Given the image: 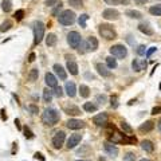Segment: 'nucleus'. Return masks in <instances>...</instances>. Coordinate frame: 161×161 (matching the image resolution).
Returning <instances> with one entry per match:
<instances>
[{
    "mask_svg": "<svg viewBox=\"0 0 161 161\" xmlns=\"http://www.w3.org/2000/svg\"><path fill=\"white\" fill-rule=\"evenodd\" d=\"M107 141L113 142V144H128V145H132V144L137 142V138L134 137V136H129V134L122 133V132L117 130L113 126V132L109 134Z\"/></svg>",
    "mask_w": 161,
    "mask_h": 161,
    "instance_id": "f257e3e1",
    "label": "nucleus"
},
{
    "mask_svg": "<svg viewBox=\"0 0 161 161\" xmlns=\"http://www.w3.org/2000/svg\"><path fill=\"white\" fill-rule=\"evenodd\" d=\"M59 120H60V115H59V111L56 109H46L44 113L42 114V121H43L44 125L47 126L56 125Z\"/></svg>",
    "mask_w": 161,
    "mask_h": 161,
    "instance_id": "f03ea898",
    "label": "nucleus"
},
{
    "mask_svg": "<svg viewBox=\"0 0 161 161\" xmlns=\"http://www.w3.org/2000/svg\"><path fill=\"white\" fill-rule=\"evenodd\" d=\"M98 32H99V35L106 40H113L117 38V31H115L114 27L110 26V24H99Z\"/></svg>",
    "mask_w": 161,
    "mask_h": 161,
    "instance_id": "7ed1b4c3",
    "label": "nucleus"
},
{
    "mask_svg": "<svg viewBox=\"0 0 161 161\" xmlns=\"http://www.w3.org/2000/svg\"><path fill=\"white\" fill-rule=\"evenodd\" d=\"M75 19H77V15L74 14V11H70V10H65L58 15V22L63 26H71V24L75 23Z\"/></svg>",
    "mask_w": 161,
    "mask_h": 161,
    "instance_id": "20e7f679",
    "label": "nucleus"
},
{
    "mask_svg": "<svg viewBox=\"0 0 161 161\" xmlns=\"http://www.w3.org/2000/svg\"><path fill=\"white\" fill-rule=\"evenodd\" d=\"M44 24L42 22H35L34 23V44H39L44 38Z\"/></svg>",
    "mask_w": 161,
    "mask_h": 161,
    "instance_id": "39448f33",
    "label": "nucleus"
},
{
    "mask_svg": "<svg viewBox=\"0 0 161 161\" xmlns=\"http://www.w3.org/2000/svg\"><path fill=\"white\" fill-rule=\"evenodd\" d=\"M110 54L113 55L114 58L124 59L128 55V50H126V47L124 44H114V46L110 47Z\"/></svg>",
    "mask_w": 161,
    "mask_h": 161,
    "instance_id": "423d86ee",
    "label": "nucleus"
},
{
    "mask_svg": "<svg viewBox=\"0 0 161 161\" xmlns=\"http://www.w3.org/2000/svg\"><path fill=\"white\" fill-rule=\"evenodd\" d=\"M67 43L70 44L71 48H78L79 44L82 43V36H81V34L77 31H71L67 35Z\"/></svg>",
    "mask_w": 161,
    "mask_h": 161,
    "instance_id": "0eeeda50",
    "label": "nucleus"
},
{
    "mask_svg": "<svg viewBox=\"0 0 161 161\" xmlns=\"http://www.w3.org/2000/svg\"><path fill=\"white\" fill-rule=\"evenodd\" d=\"M65 140H66V134H65V132H56L55 133V136L52 137V146H54L55 149H60L63 145V142H65Z\"/></svg>",
    "mask_w": 161,
    "mask_h": 161,
    "instance_id": "6e6552de",
    "label": "nucleus"
},
{
    "mask_svg": "<svg viewBox=\"0 0 161 161\" xmlns=\"http://www.w3.org/2000/svg\"><path fill=\"white\" fill-rule=\"evenodd\" d=\"M146 67H148V62H146L145 59H133V62H132V69L136 73L146 70Z\"/></svg>",
    "mask_w": 161,
    "mask_h": 161,
    "instance_id": "1a4fd4ad",
    "label": "nucleus"
},
{
    "mask_svg": "<svg viewBox=\"0 0 161 161\" xmlns=\"http://www.w3.org/2000/svg\"><path fill=\"white\" fill-rule=\"evenodd\" d=\"M103 149H105V152L109 154L110 157H117L118 152H120L117 146L114 145L113 142H110V141H106L105 144H103Z\"/></svg>",
    "mask_w": 161,
    "mask_h": 161,
    "instance_id": "9d476101",
    "label": "nucleus"
},
{
    "mask_svg": "<svg viewBox=\"0 0 161 161\" xmlns=\"http://www.w3.org/2000/svg\"><path fill=\"white\" fill-rule=\"evenodd\" d=\"M81 140H82V134H79V133H74V134H71L70 138L67 140V149H74L75 146L78 145L79 142H81Z\"/></svg>",
    "mask_w": 161,
    "mask_h": 161,
    "instance_id": "9b49d317",
    "label": "nucleus"
},
{
    "mask_svg": "<svg viewBox=\"0 0 161 161\" xmlns=\"http://www.w3.org/2000/svg\"><path fill=\"white\" fill-rule=\"evenodd\" d=\"M102 18L106 20H117L120 18V12L117 10H114V8H106L102 12Z\"/></svg>",
    "mask_w": 161,
    "mask_h": 161,
    "instance_id": "f8f14e48",
    "label": "nucleus"
},
{
    "mask_svg": "<svg viewBox=\"0 0 161 161\" xmlns=\"http://www.w3.org/2000/svg\"><path fill=\"white\" fill-rule=\"evenodd\" d=\"M66 125L69 129H73V130H78V129H83L85 126H86V124L83 121H81V120H75V118H73V120H69V121L66 122Z\"/></svg>",
    "mask_w": 161,
    "mask_h": 161,
    "instance_id": "ddd939ff",
    "label": "nucleus"
},
{
    "mask_svg": "<svg viewBox=\"0 0 161 161\" xmlns=\"http://www.w3.org/2000/svg\"><path fill=\"white\" fill-rule=\"evenodd\" d=\"M95 69H97V71H98V74L101 75V77H103V78H109V77H111V71L109 70V67L105 66V65H102V63H97V65H95Z\"/></svg>",
    "mask_w": 161,
    "mask_h": 161,
    "instance_id": "4468645a",
    "label": "nucleus"
},
{
    "mask_svg": "<svg viewBox=\"0 0 161 161\" xmlns=\"http://www.w3.org/2000/svg\"><path fill=\"white\" fill-rule=\"evenodd\" d=\"M93 122H94L97 126H103L107 124V114L106 113H99L97 115L93 117Z\"/></svg>",
    "mask_w": 161,
    "mask_h": 161,
    "instance_id": "2eb2a0df",
    "label": "nucleus"
},
{
    "mask_svg": "<svg viewBox=\"0 0 161 161\" xmlns=\"http://www.w3.org/2000/svg\"><path fill=\"white\" fill-rule=\"evenodd\" d=\"M44 81H46V85H47L48 87H56L58 86V79H56V77H55L54 74H51V73H46V75H44Z\"/></svg>",
    "mask_w": 161,
    "mask_h": 161,
    "instance_id": "dca6fc26",
    "label": "nucleus"
},
{
    "mask_svg": "<svg viewBox=\"0 0 161 161\" xmlns=\"http://www.w3.org/2000/svg\"><path fill=\"white\" fill-rule=\"evenodd\" d=\"M63 110H65V113L69 114V115H79V114H81V109H79L78 106L73 105V103L66 105V106L63 107Z\"/></svg>",
    "mask_w": 161,
    "mask_h": 161,
    "instance_id": "f3484780",
    "label": "nucleus"
},
{
    "mask_svg": "<svg viewBox=\"0 0 161 161\" xmlns=\"http://www.w3.org/2000/svg\"><path fill=\"white\" fill-rule=\"evenodd\" d=\"M65 90H66V94L73 98L77 95V87H75V83L74 82H66V86H65Z\"/></svg>",
    "mask_w": 161,
    "mask_h": 161,
    "instance_id": "a211bd4d",
    "label": "nucleus"
},
{
    "mask_svg": "<svg viewBox=\"0 0 161 161\" xmlns=\"http://www.w3.org/2000/svg\"><path fill=\"white\" fill-rule=\"evenodd\" d=\"M86 43H87L89 51H95V50L98 48V39H97L95 36H89L86 40Z\"/></svg>",
    "mask_w": 161,
    "mask_h": 161,
    "instance_id": "6ab92c4d",
    "label": "nucleus"
},
{
    "mask_svg": "<svg viewBox=\"0 0 161 161\" xmlns=\"http://www.w3.org/2000/svg\"><path fill=\"white\" fill-rule=\"evenodd\" d=\"M54 70H55V73H56V75L59 77V79H62V81H66L67 73H66V70H65V69L60 66V65L55 63V65H54Z\"/></svg>",
    "mask_w": 161,
    "mask_h": 161,
    "instance_id": "aec40b11",
    "label": "nucleus"
},
{
    "mask_svg": "<svg viewBox=\"0 0 161 161\" xmlns=\"http://www.w3.org/2000/svg\"><path fill=\"white\" fill-rule=\"evenodd\" d=\"M153 128H154V122L153 121H146V122H144L140 128H138V130H140L141 133H149L150 130H153Z\"/></svg>",
    "mask_w": 161,
    "mask_h": 161,
    "instance_id": "412c9836",
    "label": "nucleus"
},
{
    "mask_svg": "<svg viewBox=\"0 0 161 161\" xmlns=\"http://www.w3.org/2000/svg\"><path fill=\"white\" fill-rule=\"evenodd\" d=\"M138 30L142 32V34H145V35H153V28L150 27L148 23H141L140 26H138Z\"/></svg>",
    "mask_w": 161,
    "mask_h": 161,
    "instance_id": "4be33fe9",
    "label": "nucleus"
},
{
    "mask_svg": "<svg viewBox=\"0 0 161 161\" xmlns=\"http://www.w3.org/2000/svg\"><path fill=\"white\" fill-rule=\"evenodd\" d=\"M67 70L71 75H77L78 74V65L75 60H67Z\"/></svg>",
    "mask_w": 161,
    "mask_h": 161,
    "instance_id": "5701e85b",
    "label": "nucleus"
},
{
    "mask_svg": "<svg viewBox=\"0 0 161 161\" xmlns=\"http://www.w3.org/2000/svg\"><path fill=\"white\" fill-rule=\"evenodd\" d=\"M141 148L145 152H148V153H152L154 150V145H153V142L149 141V140H145V141H142L141 142Z\"/></svg>",
    "mask_w": 161,
    "mask_h": 161,
    "instance_id": "b1692460",
    "label": "nucleus"
},
{
    "mask_svg": "<svg viewBox=\"0 0 161 161\" xmlns=\"http://www.w3.org/2000/svg\"><path fill=\"white\" fill-rule=\"evenodd\" d=\"M58 42V38L55 34H48L47 38H46V44H47L48 47H54L55 44Z\"/></svg>",
    "mask_w": 161,
    "mask_h": 161,
    "instance_id": "393cba45",
    "label": "nucleus"
},
{
    "mask_svg": "<svg viewBox=\"0 0 161 161\" xmlns=\"http://www.w3.org/2000/svg\"><path fill=\"white\" fill-rule=\"evenodd\" d=\"M126 16H129L130 19H141L142 18V14L140 11H136V10H128L125 12Z\"/></svg>",
    "mask_w": 161,
    "mask_h": 161,
    "instance_id": "a878e982",
    "label": "nucleus"
},
{
    "mask_svg": "<svg viewBox=\"0 0 161 161\" xmlns=\"http://www.w3.org/2000/svg\"><path fill=\"white\" fill-rule=\"evenodd\" d=\"M97 105H94V103L91 102H85L83 103V110L85 111H87V113H94V111H97Z\"/></svg>",
    "mask_w": 161,
    "mask_h": 161,
    "instance_id": "bb28decb",
    "label": "nucleus"
},
{
    "mask_svg": "<svg viewBox=\"0 0 161 161\" xmlns=\"http://www.w3.org/2000/svg\"><path fill=\"white\" fill-rule=\"evenodd\" d=\"M79 94H81L82 98H87V97L90 95V89H89V86L81 85V86H79Z\"/></svg>",
    "mask_w": 161,
    "mask_h": 161,
    "instance_id": "cd10ccee",
    "label": "nucleus"
},
{
    "mask_svg": "<svg viewBox=\"0 0 161 161\" xmlns=\"http://www.w3.org/2000/svg\"><path fill=\"white\" fill-rule=\"evenodd\" d=\"M52 91L48 89V87H46L43 90V99H44V102H51L52 101Z\"/></svg>",
    "mask_w": 161,
    "mask_h": 161,
    "instance_id": "c85d7f7f",
    "label": "nucleus"
},
{
    "mask_svg": "<svg viewBox=\"0 0 161 161\" xmlns=\"http://www.w3.org/2000/svg\"><path fill=\"white\" fill-rule=\"evenodd\" d=\"M106 66L109 67V69H115V67L118 66L117 59H114L113 55H111V56H107V58H106Z\"/></svg>",
    "mask_w": 161,
    "mask_h": 161,
    "instance_id": "c756f323",
    "label": "nucleus"
},
{
    "mask_svg": "<svg viewBox=\"0 0 161 161\" xmlns=\"http://www.w3.org/2000/svg\"><path fill=\"white\" fill-rule=\"evenodd\" d=\"M89 20V15L87 14H82V15L78 18V24H79V27H82V28H86V22Z\"/></svg>",
    "mask_w": 161,
    "mask_h": 161,
    "instance_id": "7c9ffc66",
    "label": "nucleus"
},
{
    "mask_svg": "<svg viewBox=\"0 0 161 161\" xmlns=\"http://www.w3.org/2000/svg\"><path fill=\"white\" fill-rule=\"evenodd\" d=\"M106 4H109V5H118V4H129L130 0H103Z\"/></svg>",
    "mask_w": 161,
    "mask_h": 161,
    "instance_id": "2f4dec72",
    "label": "nucleus"
},
{
    "mask_svg": "<svg viewBox=\"0 0 161 161\" xmlns=\"http://www.w3.org/2000/svg\"><path fill=\"white\" fill-rule=\"evenodd\" d=\"M1 10L4 12H10L12 10V1L11 0H3L1 1Z\"/></svg>",
    "mask_w": 161,
    "mask_h": 161,
    "instance_id": "473e14b6",
    "label": "nucleus"
},
{
    "mask_svg": "<svg viewBox=\"0 0 161 161\" xmlns=\"http://www.w3.org/2000/svg\"><path fill=\"white\" fill-rule=\"evenodd\" d=\"M149 12L152 15L156 16H161V4H156V5H152L149 8Z\"/></svg>",
    "mask_w": 161,
    "mask_h": 161,
    "instance_id": "72a5a7b5",
    "label": "nucleus"
},
{
    "mask_svg": "<svg viewBox=\"0 0 161 161\" xmlns=\"http://www.w3.org/2000/svg\"><path fill=\"white\" fill-rule=\"evenodd\" d=\"M38 77H39V70H38V69H31L30 74H28V79H30L31 82H35L36 79H38Z\"/></svg>",
    "mask_w": 161,
    "mask_h": 161,
    "instance_id": "f704fd0d",
    "label": "nucleus"
},
{
    "mask_svg": "<svg viewBox=\"0 0 161 161\" xmlns=\"http://www.w3.org/2000/svg\"><path fill=\"white\" fill-rule=\"evenodd\" d=\"M11 27H12V22L11 20H5V22H3L1 26H0V32L8 31V30H11Z\"/></svg>",
    "mask_w": 161,
    "mask_h": 161,
    "instance_id": "c9c22d12",
    "label": "nucleus"
},
{
    "mask_svg": "<svg viewBox=\"0 0 161 161\" xmlns=\"http://www.w3.org/2000/svg\"><path fill=\"white\" fill-rule=\"evenodd\" d=\"M67 1H69V4H70L71 7H74V8L83 7V0H67Z\"/></svg>",
    "mask_w": 161,
    "mask_h": 161,
    "instance_id": "e433bc0d",
    "label": "nucleus"
},
{
    "mask_svg": "<svg viewBox=\"0 0 161 161\" xmlns=\"http://www.w3.org/2000/svg\"><path fill=\"white\" fill-rule=\"evenodd\" d=\"M77 50H78L79 54H85V52H89V48H87V43L82 40V43L79 44V47L77 48Z\"/></svg>",
    "mask_w": 161,
    "mask_h": 161,
    "instance_id": "4c0bfd02",
    "label": "nucleus"
},
{
    "mask_svg": "<svg viewBox=\"0 0 161 161\" xmlns=\"http://www.w3.org/2000/svg\"><path fill=\"white\" fill-rule=\"evenodd\" d=\"M23 132H24V137H26V138H28V140H32V138H34V133H32L31 130H30V128L24 126V128H23Z\"/></svg>",
    "mask_w": 161,
    "mask_h": 161,
    "instance_id": "58836bf2",
    "label": "nucleus"
},
{
    "mask_svg": "<svg viewBox=\"0 0 161 161\" xmlns=\"http://www.w3.org/2000/svg\"><path fill=\"white\" fill-rule=\"evenodd\" d=\"M121 128H122V130H124V133H128V134H130L132 132H133V129L129 126V124H126V122H121Z\"/></svg>",
    "mask_w": 161,
    "mask_h": 161,
    "instance_id": "ea45409f",
    "label": "nucleus"
},
{
    "mask_svg": "<svg viewBox=\"0 0 161 161\" xmlns=\"http://www.w3.org/2000/svg\"><path fill=\"white\" fill-rule=\"evenodd\" d=\"M14 18H15L18 22H20V20L24 18V10H18V11L15 12V15H14Z\"/></svg>",
    "mask_w": 161,
    "mask_h": 161,
    "instance_id": "a19ab883",
    "label": "nucleus"
},
{
    "mask_svg": "<svg viewBox=\"0 0 161 161\" xmlns=\"http://www.w3.org/2000/svg\"><path fill=\"white\" fill-rule=\"evenodd\" d=\"M124 161H136V154L132 153V152H128L124 156Z\"/></svg>",
    "mask_w": 161,
    "mask_h": 161,
    "instance_id": "79ce46f5",
    "label": "nucleus"
},
{
    "mask_svg": "<svg viewBox=\"0 0 161 161\" xmlns=\"http://www.w3.org/2000/svg\"><path fill=\"white\" fill-rule=\"evenodd\" d=\"M52 94L55 95V97H58V98H60L63 95V90H62V87H54V91H52Z\"/></svg>",
    "mask_w": 161,
    "mask_h": 161,
    "instance_id": "37998d69",
    "label": "nucleus"
},
{
    "mask_svg": "<svg viewBox=\"0 0 161 161\" xmlns=\"http://www.w3.org/2000/svg\"><path fill=\"white\" fill-rule=\"evenodd\" d=\"M28 110L31 111V114H38L39 113V109L36 106L35 103H31V105H28Z\"/></svg>",
    "mask_w": 161,
    "mask_h": 161,
    "instance_id": "c03bdc74",
    "label": "nucleus"
},
{
    "mask_svg": "<svg viewBox=\"0 0 161 161\" xmlns=\"http://www.w3.org/2000/svg\"><path fill=\"white\" fill-rule=\"evenodd\" d=\"M110 103H111V107H113V109H117L118 107L117 95H111V97H110Z\"/></svg>",
    "mask_w": 161,
    "mask_h": 161,
    "instance_id": "a18cd8bd",
    "label": "nucleus"
},
{
    "mask_svg": "<svg viewBox=\"0 0 161 161\" xmlns=\"http://www.w3.org/2000/svg\"><path fill=\"white\" fill-rule=\"evenodd\" d=\"M62 7H63V4L59 1V4H56V7H55V10L52 11V16H58L59 15V11L62 10Z\"/></svg>",
    "mask_w": 161,
    "mask_h": 161,
    "instance_id": "49530a36",
    "label": "nucleus"
},
{
    "mask_svg": "<svg viewBox=\"0 0 161 161\" xmlns=\"http://www.w3.org/2000/svg\"><path fill=\"white\" fill-rule=\"evenodd\" d=\"M97 101H98V103L103 105V103L107 101V98H106V95L105 94H99V95H97Z\"/></svg>",
    "mask_w": 161,
    "mask_h": 161,
    "instance_id": "de8ad7c7",
    "label": "nucleus"
},
{
    "mask_svg": "<svg viewBox=\"0 0 161 161\" xmlns=\"http://www.w3.org/2000/svg\"><path fill=\"white\" fill-rule=\"evenodd\" d=\"M136 51H137V54H138V55H145V52H146V47L144 46V44H141V46H138V47H137V50H136Z\"/></svg>",
    "mask_w": 161,
    "mask_h": 161,
    "instance_id": "09e8293b",
    "label": "nucleus"
},
{
    "mask_svg": "<svg viewBox=\"0 0 161 161\" xmlns=\"http://www.w3.org/2000/svg\"><path fill=\"white\" fill-rule=\"evenodd\" d=\"M156 50H157V47H149V48H146V52H145L146 58H150V56H152V54H153V52H156Z\"/></svg>",
    "mask_w": 161,
    "mask_h": 161,
    "instance_id": "8fccbe9b",
    "label": "nucleus"
},
{
    "mask_svg": "<svg viewBox=\"0 0 161 161\" xmlns=\"http://www.w3.org/2000/svg\"><path fill=\"white\" fill-rule=\"evenodd\" d=\"M58 3V0H44V4L47 5V7H52V5H56Z\"/></svg>",
    "mask_w": 161,
    "mask_h": 161,
    "instance_id": "3c124183",
    "label": "nucleus"
},
{
    "mask_svg": "<svg viewBox=\"0 0 161 161\" xmlns=\"http://www.w3.org/2000/svg\"><path fill=\"white\" fill-rule=\"evenodd\" d=\"M34 157H35L36 160H40V161H46V158L43 157V154H42V153H38V152H36V153L34 154Z\"/></svg>",
    "mask_w": 161,
    "mask_h": 161,
    "instance_id": "603ef678",
    "label": "nucleus"
},
{
    "mask_svg": "<svg viewBox=\"0 0 161 161\" xmlns=\"http://www.w3.org/2000/svg\"><path fill=\"white\" fill-rule=\"evenodd\" d=\"M160 113H161V106H156V107H153V109H152V114H153V115L160 114Z\"/></svg>",
    "mask_w": 161,
    "mask_h": 161,
    "instance_id": "864d4df0",
    "label": "nucleus"
},
{
    "mask_svg": "<svg viewBox=\"0 0 161 161\" xmlns=\"http://www.w3.org/2000/svg\"><path fill=\"white\" fill-rule=\"evenodd\" d=\"M0 117H1V121H7V114H5V110H0Z\"/></svg>",
    "mask_w": 161,
    "mask_h": 161,
    "instance_id": "5fc2aeb1",
    "label": "nucleus"
},
{
    "mask_svg": "<svg viewBox=\"0 0 161 161\" xmlns=\"http://www.w3.org/2000/svg\"><path fill=\"white\" fill-rule=\"evenodd\" d=\"M35 58H36L35 52H31V54H30V56H28V62H34V60H35Z\"/></svg>",
    "mask_w": 161,
    "mask_h": 161,
    "instance_id": "6e6d98bb",
    "label": "nucleus"
},
{
    "mask_svg": "<svg viewBox=\"0 0 161 161\" xmlns=\"http://www.w3.org/2000/svg\"><path fill=\"white\" fill-rule=\"evenodd\" d=\"M134 3L138 4V5H144L145 3H148V0H134Z\"/></svg>",
    "mask_w": 161,
    "mask_h": 161,
    "instance_id": "4d7b16f0",
    "label": "nucleus"
},
{
    "mask_svg": "<svg viewBox=\"0 0 161 161\" xmlns=\"http://www.w3.org/2000/svg\"><path fill=\"white\" fill-rule=\"evenodd\" d=\"M132 38H133L132 35H128V36H126V40H128V42H129L130 44H134V42H136V40H133Z\"/></svg>",
    "mask_w": 161,
    "mask_h": 161,
    "instance_id": "13d9d810",
    "label": "nucleus"
},
{
    "mask_svg": "<svg viewBox=\"0 0 161 161\" xmlns=\"http://www.w3.org/2000/svg\"><path fill=\"white\" fill-rule=\"evenodd\" d=\"M15 125H16V128H18V129H19V130H22V126H20V121H19V120H18V118H16V120H15Z\"/></svg>",
    "mask_w": 161,
    "mask_h": 161,
    "instance_id": "bf43d9fd",
    "label": "nucleus"
},
{
    "mask_svg": "<svg viewBox=\"0 0 161 161\" xmlns=\"http://www.w3.org/2000/svg\"><path fill=\"white\" fill-rule=\"evenodd\" d=\"M158 130H160V132H161V120H160V121H158Z\"/></svg>",
    "mask_w": 161,
    "mask_h": 161,
    "instance_id": "052dcab7",
    "label": "nucleus"
},
{
    "mask_svg": "<svg viewBox=\"0 0 161 161\" xmlns=\"http://www.w3.org/2000/svg\"><path fill=\"white\" fill-rule=\"evenodd\" d=\"M140 161H152V160H148V158H142V160H140Z\"/></svg>",
    "mask_w": 161,
    "mask_h": 161,
    "instance_id": "680f3d73",
    "label": "nucleus"
},
{
    "mask_svg": "<svg viewBox=\"0 0 161 161\" xmlns=\"http://www.w3.org/2000/svg\"><path fill=\"white\" fill-rule=\"evenodd\" d=\"M158 89H160V90H161V83H160V86H158Z\"/></svg>",
    "mask_w": 161,
    "mask_h": 161,
    "instance_id": "e2e57ef3",
    "label": "nucleus"
},
{
    "mask_svg": "<svg viewBox=\"0 0 161 161\" xmlns=\"http://www.w3.org/2000/svg\"><path fill=\"white\" fill-rule=\"evenodd\" d=\"M77 161H86V160H77Z\"/></svg>",
    "mask_w": 161,
    "mask_h": 161,
    "instance_id": "0e129e2a",
    "label": "nucleus"
}]
</instances>
